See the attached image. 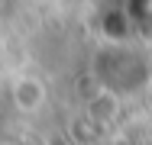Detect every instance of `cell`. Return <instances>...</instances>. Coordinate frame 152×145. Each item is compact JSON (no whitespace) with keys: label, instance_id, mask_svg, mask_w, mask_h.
Instances as JSON below:
<instances>
[{"label":"cell","instance_id":"cell-1","mask_svg":"<svg viewBox=\"0 0 152 145\" xmlns=\"http://www.w3.org/2000/svg\"><path fill=\"white\" fill-rule=\"evenodd\" d=\"M104 58H107V68H110V74H104V81L113 90H133L149 78V65L129 49H110Z\"/></svg>","mask_w":152,"mask_h":145}]
</instances>
